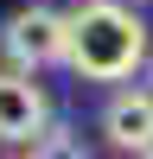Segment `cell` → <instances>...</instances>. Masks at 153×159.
Segmentation results:
<instances>
[{
  "label": "cell",
  "instance_id": "obj_1",
  "mask_svg": "<svg viewBox=\"0 0 153 159\" xmlns=\"http://www.w3.org/2000/svg\"><path fill=\"white\" fill-rule=\"evenodd\" d=\"M64 64L89 83H121L147 64V25L121 0H83L76 13H64Z\"/></svg>",
  "mask_w": 153,
  "mask_h": 159
},
{
  "label": "cell",
  "instance_id": "obj_2",
  "mask_svg": "<svg viewBox=\"0 0 153 159\" xmlns=\"http://www.w3.org/2000/svg\"><path fill=\"white\" fill-rule=\"evenodd\" d=\"M64 32H70L64 13H51V7L32 0V7H19L0 25V45H7V57L19 64L26 76H32V70H45V64H64Z\"/></svg>",
  "mask_w": 153,
  "mask_h": 159
},
{
  "label": "cell",
  "instance_id": "obj_3",
  "mask_svg": "<svg viewBox=\"0 0 153 159\" xmlns=\"http://www.w3.org/2000/svg\"><path fill=\"white\" fill-rule=\"evenodd\" d=\"M51 127V102L26 70H0V147H26Z\"/></svg>",
  "mask_w": 153,
  "mask_h": 159
},
{
  "label": "cell",
  "instance_id": "obj_4",
  "mask_svg": "<svg viewBox=\"0 0 153 159\" xmlns=\"http://www.w3.org/2000/svg\"><path fill=\"white\" fill-rule=\"evenodd\" d=\"M102 134H109V147L140 153L147 134H153V89H121V96H109V108H102Z\"/></svg>",
  "mask_w": 153,
  "mask_h": 159
},
{
  "label": "cell",
  "instance_id": "obj_5",
  "mask_svg": "<svg viewBox=\"0 0 153 159\" xmlns=\"http://www.w3.org/2000/svg\"><path fill=\"white\" fill-rule=\"evenodd\" d=\"M32 159H89L83 134H70V127H45V134L32 140Z\"/></svg>",
  "mask_w": 153,
  "mask_h": 159
},
{
  "label": "cell",
  "instance_id": "obj_6",
  "mask_svg": "<svg viewBox=\"0 0 153 159\" xmlns=\"http://www.w3.org/2000/svg\"><path fill=\"white\" fill-rule=\"evenodd\" d=\"M140 159H153V134H147V147H140Z\"/></svg>",
  "mask_w": 153,
  "mask_h": 159
}]
</instances>
